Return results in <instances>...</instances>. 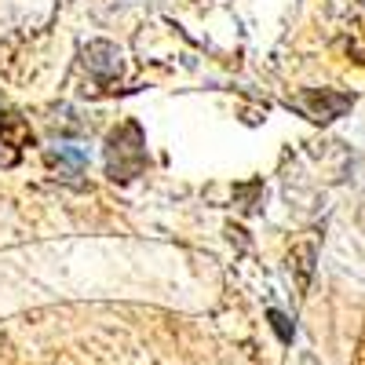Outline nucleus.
Masks as SVG:
<instances>
[{"label": "nucleus", "mask_w": 365, "mask_h": 365, "mask_svg": "<svg viewBox=\"0 0 365 365\" xmlns=\"http://www.w3.org/2000/svg\"><path fill=\"white\" fill-rule=\"evenodd\" d=\"M358 365H365V344H361V354H358Z\"/></svg>", "instance_id": "obj_7"}, {"label": "nucleus", "mask_w": 365, "mask_h": 365, "mask_svg": "<svg viewBox=\"0 0 365 365\" xmlns=\"http://www.w3.org/2000/svg\"><path fill=\"white\" fill-rule=\"evenodd\" d=\"M267 318H270L274 332H278V340H282V344H292V325H289V318H285L282 311H270Z\"/></svg>", "instance_id": "obj_6"}, {"label": "nucleus", "mask_w": 365, "mask_h": 365, "mask_svg": "<svg viewBox=\"0 0 365 365\" xmlns=\"http://www.w3.org/2000/svg\"><path fill=\"white\" fill-rule=\"evenodd\" d=\"M81 55H84L81 63H84L88 77L96 81V84H103V88L117 84L120 73H125V55H120V48L110 44V41H91Z\"/></svg>", "instance_id": "obj_3"}, {"label": "nucleus", "mask_w": 365, "mask_h": 365, "mask_svg": "<svg viewBox=\"0 0 365 365\" xmlns=\"http://www.w3.org/2000/svg\"><path fill=\"white\" fill-rule=\"evenodd\" d=\"M19 117H4L0 120V165L4 168H11V165H19V158H22V143H34V135L29 132H8L11 125H15Z\"/></svg>", "instance_id": "obj_5"}, {"label": "nucleus", "mask_w": 365, "mask_h": 365, "mask_svg": "<svg viewBox=\"0 0 365 365\" xmlns=\"http://www.w3.org/2000/svg\"><path fill=\"white\" fill-rule=\"evenodd\" d=\"M354 96H347V91H332V88H307V91H299V96L292 99V106L314 120V125H329V120H336L351 110Z\"/></svg>", "instance_id": "obj_2"}, {"label": "nucleus", "mask_w": 365, "mask_h": 365, "mask_svg": "<svg viewBox=\"0 0 365 365\" xmlns=\"http://www.w3.org/2000/svg\"><path fill=\"white\" fill-rule=\"evenodd\" d=\"M314 263H318V245H314V237H303V241H296L292 252H289V267H292V274H296V285H299V292H307V289H311Z\"/></svg>", "instance_id": "obj_4"}, {"label": "nucleus", "mask_w": 365, "mask_h": 365, "mask_svg": "<svg viewBox=\"0 0 365 365\" xmlns=\"http://www.w3.org/2000/svg\"><path fill=\"white\" fill-rule=\"evenodd\" d=\"M150 165L146 158V135L139 128V120H120V125L106 135V175L113 182H132L135 175H143V168Z\"/></svg>", "instance_id": "obj_1"}]
</instances>
